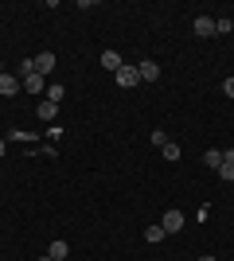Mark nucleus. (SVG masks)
Listing matches in <instances>:
<instances>
[{
	"instance_id": "a211bd4d",
	"label": "nucleus",
	"mask_w": 234,
	"mask_h": 261,
	"mask_svg": "<svg viewBox=\"0 0 234 261\" xmlns=\"http://www.w3.org/2000/svg\"><path fill=\"white\" fill-rule=\"evenodd\" d=\"M148 141H152V144H156V148H164V144H168V133H164V129H156V133H152V137H148Z\"/></svg>"
},
{
	"instance_id": "1a4fd4ad",
	"label": "nucleus",
	"mask_w": 234,
	"mask_h": 261,
	"mask_svg": "<svg viewBox=\"0 0 234 261\" xmlns=\"http://www.w3.org/2000/svg\"><path fill=\"white\" fill-rule=\"evenodd\" d=\"M35 113H39V121H47V125H51V121H55V113H59V106L55 101H39V106H35Z\"/></svg>"
},
{
	"instance_id": "0eeeda50",
	"label": "nucleus",
	"mask_w": 234,
	"mask_h": 261,
	"mask_svg": "<svg viewBox=\"0 0 234 261\" xmlns=\"http://www.w3.org/2000/svg\"><path fill=\"white\" fill-rule=\"evenodd\" d=\"M137 70H141V82H156L160 78V63H152V59H145Z\"/></svg>"
},
{
	"instance_id": "f03ea898",
	"label": "nucleus",
	"mask_w": 234,
	"mask_h": 261,
	"mask_svg": "<svg viewBox=\"0 0 234 261\" xmlns=\"http://www.w3.org/2000/svg\"><path fill=\"white\" fill-rule=\"evenodd\" d=\"M51 70H55V51H39L35 55V74H51Z\"/></svg>"
},
{
	"instance_id": "aec40b11",
	"label": "nucleus",
	"mask_w": 234,
	"mask_h": 261,
	"mask_svg": "<svg viewBox=\"0 0 234 261\" xmlns=\"http://www.w3.org/2000/svg\"><path fill=\"white\" fill-rule=\"evenodd\" d=\"M223 164H234V148H226V152H223Z\"/></svg>"
},
{
	"instance_id": "f8f14e48",
	"label": "nucleus",
	"mask_w": 234,
	"mask_h": 261,
	"mask_svg": "<svg viewBox=\"0 0 234 261\" xmlns=\"http://www.w3.org/2000/svg\"><path fill=\"white\" fill-rule=\"evenodd\" d=\"M164 238H168V230L160 226V222H156V226H148V230H145V242H148V246H156V242H164Z\"/></svg>"
},
{
	"instance_id": "ddd939ff",
	"label": "nucleus",
	"mask_w": 234,
	"mask_h": 261,
	"mask_svg": "<svg viewBox=\"0 0 234 261\" xmlns=\"http://www.w3.org/2000/svg\"><path fill=\"white\" fill-rule=\"evenodd\" d=\"M203 164L219 172V168H223V152H219V148H207V156H203Z\"/></svg>"
},
{
	"instance_id": "423d86ee",
	"label": "nucleus",
	"mask_w": 234,
	"mask_h": 261,
	"mask_svg": "<svg viewBox=\"0 0 234 261\" xmlns=\"http://www.w3.org/2000/svg\"><path fill=\"white\" fill-rule=\"evenodd\" d=\"M23 90H28V94H47V78L43 74H28L23 78Z\"/></svg>"
},
{
	"instance_id": "9b49d317",
	"label": "nucleus",
	"mask_w": 234,
	"mask_h": 261,
	"mask_svg": "<svg viewBox=\"0 0 234 261\" xmlns=\"http://www.w3.org/2000/svg\"><path fill=\"white\" fill-rule=\"evenodd\" d=\"M47 253H51V257H55V261H67V257H70V246H67V242H63V238H55V242H51V250H47Z\"/></svg>"
},
{
	"instance_id": "9d476101",
	"label": "nucleus",
	"mask_w": 234,
	"mask_h": 261,
	"mask_svg": "<svg viewBox=\"0 0 234 261\" xmlns=\"http://www.w3.org/2000/svg\"><path fill=\"white\" fill-rule=\"evenodd\" d=\"M43 98H47V101H55V106H59V101L67 98V86H63V82H47V94H43Z\"/></svg>"
},
{
	"instance_id": "f257e3e1",
	"label": "nucleus",
	"mask_w": 234,
	"mask_h": 261,
	"mask_svg": "<svg viewBox=\"0 0 234 261\" xmlns=\"http://www.w3.org/2000/svg\"><path fill=\"white\" fill-rule=\"evenodd\" d=\"M113 78H117V86H121V90L141 86V70H137V66H129V63H125V66H121V70H117Z\"/></svg>"
},
{
	"instance_id": "f3484780",
	"label": "nucleus",
	"mask_w": 234,
	"mask_h": 261,
	"mask_svg": "<svg viewBox=\"0 0 234 261\" xmlns=\"http://www.w3.org/2000/svg\"><path fill=\"white\" fill-rule=\"evenodd\" d=\"M230 28H234V20H226V16H223V20H215V35H226Z\"/></svg>"
},
{
	"instance_id": "39448f33",
	"label": "nucleus",
	"mask_w": 234,
	"mask_h": 261,
	"mask_svg": "<svg viewBox=\"0 0 234 261\" xmlns=\"http://www.w3.org/2000/svg\"><path fill=\"white\" fill-rule=\"evenodd\" d=\"M191 32L199 35V39H207V35H215V20H211V16H195V23H191Z\"/></svg>"
},
{
	"instance_id": "2eb2a0df",
	"label": "nucleus",
	"mask_w": 234,
	"mask_h": 261,
	"mask_svg": "<svg viewBox=\"0 0 234 261\" xmlns=\"http://www.w3.org/2000/svg\"><path fill=\"white\" fill-rule=\"evenodd\" d=\"M160 152H164V160H179V144H176V141H168Z\"/></svg>"
},
{
	"instance_id": "5701e85b",
	"label": "nucleus",
	"mask_w": 234,
	"mask_h": 261,
	"mask_svg": "<svg viewBox=\"0 0 234 261\" xmlns=\"http://www.w3.org/2000/svg\"><path fill=\"white\" fill-rule=\"evenodd\" d=\"M199 261H219V257H211V253H207V257H199Z\"/></svg>"
},
{
	"instance_id": "7ed1b4c3",
	"label": "nucleus",
	"mask_w": 234,
	"mask_h": 261,
	"mask_svg": "<svg viewBox=\"0 0 234 261\" xmlns=\"http://www.w3.org/2000/svg\"><path fill=\"white\" fill-rule=\"evenodd\" d=\"M160 226H164L168 234H179V230H184V215H179V211H164V218H160Z\"/></svg>"
},
{
	"instance_id": "412c9836",
	"label": "nucleus",
	"mask_w": 234,
	"mask_h": 261,
	"mask_svg": "<svg viewBox=\"0 0 234 261\" xmlns=\"http://www.w3.org/2000/svg\"><path fill=\"white\" fill-rule=\"evenodd\" d=\"M4 152H8V141H4V137H0V160H4Z\"/></svg>"
},
{
	"instance_id": "6ab92c4d",
	"label": "nucleus",
	"mask_w": 234,
	"mask_h": 261,
	"mask_svg": "<svg viewBox=\"0 0 234 261\" xmlns=\"http://www.w3.org/2000/svg\"><path fill=\"white\" fill-rule=\"evenodd\" d=\"M223 94H226V98H234V74H230V78L223 82Z\"/></svg>"
},
{
	"instance_id": "4468645a",
	"label": "nucleus",
	"mask_w": 234,
	"mask_h": 261,
	"mask_svg": "<svg viewBox=\"0 0 234 261\" xmlns=\"http://www.w3.org/2000/svg\"><path fill=\"white\" fill-rule=\"evenodd\" d=\"M4 141H16V144H28V141H32V133H28V129H12V133H8V137H4Z\"/></svg>"
},
{
	"instance_id": "dca6fc26",
	"label": "nucleus",
	"mask_w": 234,
	"mask_h": 261,
	"mask_svg": "<svg viewBox=\"0 0 234 261\" xmlns=\"http://www.w3.org/2000/svg\"><path fill=\"white\" fill-rule=\"evenodd\" d=\"M219 179H223V184H234V164H223V168H219Z\"/></svg>"
},
{
	"instance_id": "4be33fe9",
	"label": "nucleus",
	"mask_w": 234,
	"mask_h": 261,
	"mask_svg": "<svg viewBox=\"0 0 234 261\" xmlns=\"http://www.w3.org/2000/svg\"><path fill=\"white\" fill-rule=\"evenodd\" d=\"M35 261H55V257H51V253H43V257H35Z\"/></svg>"
},
{
	"instance_id": "20e7f679",
	"label": "nucleus",
	"mask_w": 234,
	"mask_h": 261,
	"mask_svg": "<svg viewBox=\"0 0 234 261\" xmlns=\"http://www.w3.org/2000/svg\"><path fill=\"white\" fill-rule=\"evenodd\" d=\"M20 94V78L16 74H0V98H16Z\"/></svg>"
},
{
	"instance_id": "6e6552de",
	"label": "nucleus",
	"mask_w": 234,
	"mask_h": 261,
	"mask_svg": "<svg viewBox=\"0 0 234 261\" xmlns=\"http://www.w3.org/2000/svg\"><path fill=\"white\" fill-rule=\"evenodd\" d=\"M101 66L117 74V70H121V66H125V59H121V55H117V51H101Z\"/></svg>"
}]
</instances>
